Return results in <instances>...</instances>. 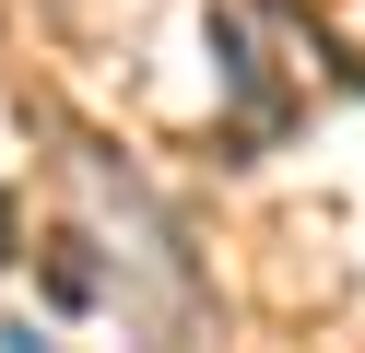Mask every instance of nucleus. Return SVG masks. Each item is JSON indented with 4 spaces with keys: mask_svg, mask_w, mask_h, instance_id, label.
I'll return each instance as SVG.
<instances>
[{
    "mask_svg": "<svg viewBox=\"0 0 365 353\" xmlns=\"http://www.w3.org/2000/svg\"><path fill=\"white\" fill-rule=\"evenodd\" d=\"M48 295H59V306H95V259H83V235H48Z\"/></svg>",
    "mask_w": 365,
    "mask_h": 353,
    "instance_id": "1",
    "label": "nucleus"
},
{
    "mask_svg": "<svg viewBox=\"0 0 365 353\" xmlns=\"http://www.w3.org/2000/svg\"><path fill=\"white\" fill-rule=\"evenodd\" d=\"M0 353H59V342H48V329H0Z\"/></svg>",
    "mask_w": 365,
    "mask_h": 353,
    "instance_id": "2",
    "label": "nucleus"
},
{
    "mask_svg": "<svg viewBox=\"0 0 365 353\" xmlns=\"http://www.w3.org/2000/svg\"><path fill=\"white\" fill-rule=\"evenodd\" d=\"M12 247H24V212H12V200H0V259H12Z\"/></svg>",
    "mask_w": 365,
    "mask_h": 353,
    "instance_id": "3",
    "label": "nucleus"
}]
</instances>
